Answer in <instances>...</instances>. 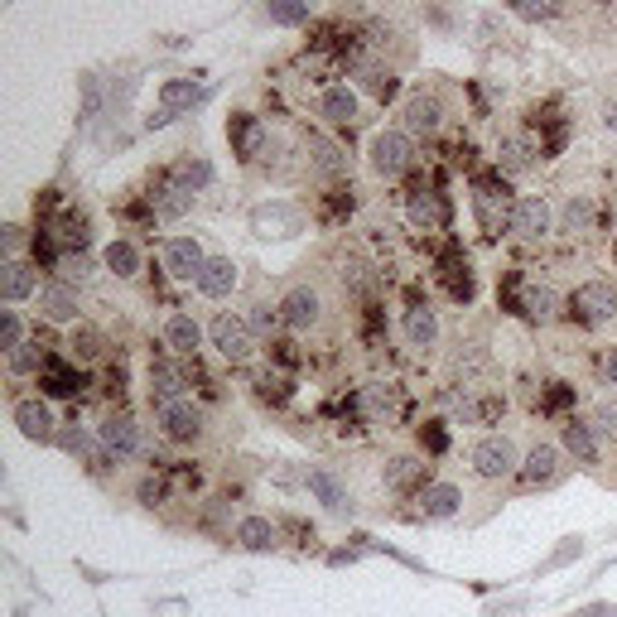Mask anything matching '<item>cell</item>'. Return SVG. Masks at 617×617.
<instances>
[{
	"label": "cell",
	"instance_id": "25",
	"mask_svg": "<svg viewBox=\"0 0 617 617\" xmlns=\"http://www.w3.org/2000/svg\"><path fill=\"white\" fill-rule=\"evenodd\" d=\"M198 97H203V87H198L193 78L164 82V87H160V116H155V126H164V121H169V116H174L179 107H193Z\"/></svg>",
	"mask_w": 617,
	"mask_h": 617
},
{
	"label": "cell",
	"instance_id": "40",
	"mask_svg": "<svg viewBox=\"0 0 617 617\" xmlns=\"http://www.w3.org/2000/svg\"><path fill=\"white\" fill-rule=\"evenodd\" d=\"M107 266L121 275V280H131L135 270H140V251H135L131 242H111L107 246Z\"/></svg>",
	"mask_w": 617,
	"mask_h": 617
},
{
	"label": "cell",
	"instance_id": "44",
	"mask_svg": "<svg viewBox=\"0 0 617 617\" xmlns=\"http://www.w3.org/2000/svg\"><path fill=\"white\" fill-rule=\"evenodd\" d=\"M420 449H425V454H444V449H449V430H444V420L420 425Z\"/></svg>",
	"mask_w": 617,
	"mask_h": 617
},
{
	"label": "cell",
	"instance_id": "4",
	"mask_svg": "<svg viewBox=\"0 0 617 617\" xmlns=\"http://www.w3.org/2000/svg\"><path fill=\"white\" fill-rule=\"evenodd\" d=\"M372 169L381 179H401L405 169L415 164V145H410V135L405 131H376L372 135Z\"/></svg>",
	"mask_w": 617,
	"mask_h": 617
},
{
	"label": "cell",
	"instance_id": "18",
	"mask_svg": "<svg viewBox=\"0 0 617 617\" xmlns=\"http://www.w3.org/2000/svg\"><path fill=\"white\" fill-rule=\"evenodd\" d=\"M39 386H44L49 396H78L87 381H82V372H73V367H68V357H58V352H54V357H44Z\"/></svg>",
	"mask_w": 617,
	"mask_h": 617
},
{
	"label": "cell",
	"instance_id": "39",
	"mask_svg": "<svg viewBox=\"0 0 617 617\" xmlns=\"http://www.w3.org/2000/svg\"><path fill=\"white\" fill-rule=\"evenodd\" d=\"M362 343H367V348H386V309H381V304H367V309H362Z\"/></svg>",
	"mask_w": 617,
	"mask_h": 617
},
{
	"label": "cell",
	"instance_id": "42",
	"mask_svg": "<svg viewBox=\"0 0 617 617\" xmlns=\"http://www.w3.org/2000/svg\"><path fill=\"white\" fill-rule=\"evenodd\" d=\"M569 405H574V386H569V381H550V391L540 396V410H545V415H560Z\"/></svg>",
	"mask_w": 617,
	"mask_h": 617
},
{
	"label": "cell",
	"instance_id": "23",
	"mask_svg": "<svg viewBox=\"0 0 617 617\" xmlns=\"http://www.w3.org/2000/svg\"><path fill=\"white\" fill-rule=\"evenodd\" d=\"M521 478L531 487L555 483V478H560V449H555V444H536V449L526 454V463H521Z\"/></svg>",
	"mask_w": 617,
	"mask_h": 617
},
{
	"label": "cell",
	"instance_id": "48",
	"mask_svg": "<svg viewBox=\"0 0 617 617\" xmlns=\"http://www.w3.org/2000/svg\"><path fill=\"white\" fill-rule=\"evenodd\" d=\"M280 309H270V304H256V314H251V333H275L280 328Z\"/></svg>",
	"mask_w": 617,
	"mask_h": 617
},
{
	"label": "cell",
	"instance_id": "7",
	"mask_svg": "<svg viewBox=\"0 0 617 617\" xmlns=\"http://www.w3.org/2000/svg\"><path fill=\"white\" fill-rule=\"evenodd\" d=\"M405 213L415 227H425V232H439V227H449V198L439 193V188H410V198H405Z\"/></svg>",
	"mask_w": 617,
	"mask_h": 617
},
{
	"label": "cell",
	"instance_id": "17",
	"mask_svg": "<svg viewBox=\"0 0 617 617\" xmlns=\"http://www.w3.org/2000/svg\"><path fill=\"white\" fill-rule=\"evenodd\" d=\"M536 155H540V145L531 140V135H521V131L502 135V145H497V164H502L507 174H526V169L536 164Z\"/></svg>",
	"mask_w": 617,
	"mask_h": 617
},
{
	"label": "cell",
	"instance_id": "47",
	"mask_svg": "<svg viewBox=\"0 0 617 617\" xmlns=\"http://www.w3.org/2000/svg\"><path fill=\"white\" fill-rule=\"evenodd\" d=\"M0 348L5 352H20V319H15V309H5V319H0Z\"/></svg>",
	"mask_w": 617,
	"mask_h": 617
},
{
	"label": "cell",
	"instance_id": "1",
	"mask_svg": "<svg viewBox=\"0 0 617 617\" xmlns=\"http://www.w3.org/2000/svg\"><path fill=\"white\" fill-rule=\"evenodd\" d=\"M516 203H521V198H511V188L502 174H478V179H473V213H478V227H483L487 237H502V227H511Z\"/></svg>",
	"mask_w": 617,
	"mask_h": 617
},
{
	"label": "cell",
	"instance_id": "12",
	"mask_svg": "<svg viewBox=\"0 0 617 617\" xmlns=\"http://www.w3.org/2000/svg\"><path fill=\"white\" fill-rule=\"evenodd\" d=\"M280 319H285V328H314L323 319V299L309 285H299V290L280 299Z\"/></svg>",
	"mask_w": 617,
	"mask_h": 617
},
{
	"label": "cell",
	"instance_id": "38",
	"mask_svg": "<svg viewBox=\"0 0 617 617\" xmlns=\"http://www.w3.org/2000/svg\"><path fill=\"white\" fill-rule=\"evenodd\" d=\"M256 401H266V405L290 401V381H285V372H261L256 376Z\"/></svg>",
	"mask_w": 617,
	"mask_h": 617
},
{
	"label": "cell",
	"instance_id": "51",
	"mask_svg": "<svg viewBox=\"0 0 617 617\" xmlns=\"http://www.w3.org/2000/svg\"><path fill=\"white\" fill-rule=\"evenodd\" d=\"M164 497H169L164 478H145V483H140V502H145V507H160Z\"/></svg>",
	"mask_w": 617,
	"mask_h": 617
},
{
	"label": "cell",
	"instance_id": "3",
	"mask_svg": "<svg viewBox=\"0 0 617 617\" xmlns=\"http://www.w3.org/2000/svg\"><path fill=\"white\" fill-rule=\"evenodd\" d=\"M468 463H473V473L478 478H487V483H502V478H511L516 473V444H511L507 434H487V439H478L473 444V454H468Z\"/></svg>",
	"mask_w": 617,
	"mask_h": 617
},
{
	"label": "cell",
	"instance_id": "13",
	"mask_svg": "<svg viewBox=\"0 0 617 617\" xmlns=\"http://www.w3.org/2000/svg\"><path fill=\"white\" fill-rule=\"evenodd\" d=\"M97 439H102V449L116 458H131L140 449V430H135L131 415H107L102 425H97Z\"/></svg>",
	"mask_w": 617,
	"mask_h": 617
},
{
	"label": "cell",
	"instance_id": "56",
	"mask_svg": "<svg viewBox=\"0 0 617 617\" xmlns=\"http://www.w3.org/2000/svg\"><path fill=\"white\" fill-rule=\"evenodd\" d=\"M603 372H608V381H613V386H617V348L608 352V362H603Z\"/></svg>",
	"mask_w": 617,
	"mask_h": 617
},
{
	"label": "cell",
	"instance_id": "20",
	"mask_svg": "<svg viewBox=\"0 0 617 617\" xmlns=\"http://www.w3.org/2000/svg\"><path fill=\"white\" fill-rule=\"evenodd\" d=\"M198 343H203V328H198V319H193V314H169V323H164V348L179 352V357H193V352H198Z\"/></svg>",
	"mask_w": 617,
	"mask_h": 617
},
{
	"label": "cell",
	"instance_id": "34",
	"mask_svg": "<svg viewBox=\"0 0 617 617\" xmlns=\"http://www.w3.org/2000/svg\"><path fill=\"white\" fill-rule=\"evenodd\" d=\"M237 540H242L246 550H270L280 540V531H275V521H266V516H246L242 526H237Z\"/></svg>",
	"mask_w": 617,
	"mask_h": 617
},
{
	"label": "cell",
	"instance_id": "21",
	"mask_svg": "<svg viewBox=\"0 0 617 617\" xmlns=\"http://www.w3.org/2000/svg\"><path fill=\"white\" fill-rule=\"evenodd\" d=\"M319 116H328V126H338V131H352L357 126V97L348 87H328L319 97Z\"/></svg>",
	"mask_w": 617,
	"mask_h": 617
},
{
	"label": "cell",
	"instance_id": "15",
	"mask_svg": "<svg viewBox=\"0 0 617 617\" xmlns=\"http://www.w3.org/2000/svg\"><path fill=\"white\" fill-rule=\"evenodd\" d=\"M439 121H444V102H439L434 92H415V97L405 102V131L434 135L439 131Z\"/></svg>",
	"mask_w": 617,
	"mask_h": 617
},
{
	"label": "cell",
	"instance_id": "30",
	"mask_svg": "<svg viewBox=\"0 0 617 617\" xmlns=\"http://www.w3.org/2000/svg\"><path fill=\"white\" fill-rule=\"evenodd\" d=\"M564 449L579 458V463H598V434L589 420H569L564 425Z\"/></svg>",
	"mask_w": 617,
	"mask_h": 617
},
{
	"label": "cell",
	"instance_id": "6",
	"mask_svg": "<svg viewBox=\"0 0 617 617\" xmlns=\"http://www.w3.org/2000/svg\"><path fill=\"white\" fill-rule=\"evenodd\" d=\"M208 333H213V348L222 352L227 362H251V352H256V333H251V323H246V319L217 314Z\"/></svg>",
	"mask_w": 617,
	"mask_h": 617
},
{
	"label": "cell",
	"instance_id": "29",
	"mask_svg": "<svg viewBox=\"0 0 617 617\" xmlns=\"http://www.w3.org/2000/svg\"><path fill=\"white\" fill-rule=\"evenodd\" d=\"M29 290H34V266H29V261H15V256H10V261L0 266V295H5L10 304H15V299H25Z\"/></svg>",
	"mask_w": 617,
	"mask_h": 617
},
{
	"label": "cell",
	"instance_id": "8",
	"mask_svg": "<svg viewBox=\"0 0 617 617\" xmlns=\"http://www.w3.org/2000/svg\"><path fill=\"white\" fill-rule=\"evenodd\" d=\"M160 430L164 439H174V444H193L198 434H203V410L193 401H174L160 410Z\"/></svg>",
	"mask_w": 617,
	"mask_h": 617
},
{
	"label": "cell",
	"instance_id": "52",
	"mask_svg": "<svg viewBox=\"0 0 617 617\" xmlns=\"http://www.w3.org/2000/svg\"><path fill=\"white\" fill-rule=\"evenodd\" d=\"M352 213V198H343V193H333L328 203H323V217H348Z\"/></svg>",
	"mask_w": 617,
	"mask_h": 617
},
{
	"label": "cell",
	"instance_id": "32",
	"mask_svg": "<svg viewBox=\"0 0 617 617\" xmlns=\"http://www.w3.org/2000/svg\"><path fill=\"white\" fill-rule=\"evenodd\" d=\"M555 304H560V299H555L550 285H526V290H521V314H526V319L550 323L555 319Z\"/></svg>",
	"mask_w": 617,
	"mask_h": 617
},
{
	"label": "cell",
	"instance_id": "5",
	"mask_svg": "<svg viewBox=\"0 0 617 617\" xmlns=\"http://www.w3.org/2000/svg\"><path fill=\"white\" fill-rule=\"evenodd\" d=\"M357 410H362V420H372V425H396L405 410V396L396 386H386V381H372V386H362L357 391Z\"/></svg>",
	"mask_w": 617,
	"mask_h": 617
},
{
	"label": "cell",
	"instance_id": "41",
	"mask_svg": "<svg viewBox=\"0 0 617 617\" xmlns=\"http://www.w3.org/2000/svg\"><path fill=\"white\" fill-rule=\"evenodd\" d=\"M102 348H107V338H102L97 328H78V333H73V357H78V362H97Z\"/></svg>",
	"mask_w": 617,
	"mask_h": 617
},
{
	"label": "cell",
	"instance_id": "45",
	"mask_svg": "<svg viewBox=\"0 0 617 617\" xmlns=\"http://www.w3.org/2000/svg\"><path fill=\"white\" fill-rule=\"evenodd\" d=\"M58 275H63V285H82V280L92 275V261H87L82 251H73V256H63V266H58Z\"/></svg>",
	"mask_w": 617,
	"mask_h": 617
},
{
	"label": "cell",
	"instance_id": "55",
	"mask_svg": "<svg viewBox=\"0 0 617 617\" xmlns=\"http://www.w3.org/2000/svg\"><path fill=\"white\" fill-rule=\"evenodd\" d=\"M5 251H20V227H5Z\"/></svg>",
	"mask_w": 617,
	"mask_h": 617
},
{
	"label": "cell",
	"instance_id": "19",
	"mask_svg": "<svg viewBox=\"0 0 617 617\" xmlns=\"http://www.w3.org/2000/svg\"><path fill=\"white\" fill-rule=\"evenodd\" d=\"M439 280L449 285V295L454 299H473V270H468V256H458V246H449L444 256H439Z\"/></svg>",
	"mask_w": 617,
	"mask_h": 617
},
{
	"label": "cell",
	"instance_id": "28",
	"mask_svg": "<svg viewBox=\"0 0 617 617\" xmlns=\"http://www.w3.org/2000/svg\"><path fill=\"white\" fill-rule=\"evenodd\" d=\"M39 309H44L49 323H78V295H73V285H49L39 295Z\"/></svg>",
	"mask_w": 617,
	"mask_h": 617
},
{
	"label": "cell",
	"instance_id": "43",
	"mask_svg": "<svg viewBox=\"0 0 617 617\" xmlns=\"http://www.w3.org/2000/svg\"><path fill=\"white\" fill-rule=\"evenodd\" d=\"M564 227H569V232H589L593 227V203L589 198H569V208H564Z\"/></svg>",
	"mask_w": 617,
	"mask_h": 617
},
{
	"label": "cell",
	"instance_id": "9",
	"mask_svg": "<svg viewBox=\"0 0 617 617\" xmlns=\"http://www.w3.org/2000/svg\"><path fill=\"white\" fill-rule=\"evenodd\" d=\"M208 266V256H203V246L193 242V237H174V242H164V270L174 275V280H198Z\"/></svg>",
	"mask_w": 617,
	"mask_h": 617
},
{
	"label": "cell",
	"instance_id": "22",
	"mask_svg": "<svg viewBox=\"0 0 617 617\" xmlns=\"http://www.w3.org/2000/svg\"><path fill=\"white\" fill-rule=\"evenodd\" d=\"M15 425H20V434H25V439H39V444H44V439H54V415H49V405L44 401H20L15 405Z\"/></svg>",
	"mask_w": 617,
	"mask_h": 617
},
{
	"label": "cell",
	"instance_id": "16",
	"mask_svg": "<svg viewBox=\"0 0 617 617\" xmlns=\"http://www.w3.org/2000/svg\"><path fill=\"white\" fill-rule=\"evenodd\" d=\"M511 232L526 237V242H540L550 232V203L545 198H521L516 203V217H511Z\"/></svg>",
	"mask_w": 617,
	"mask_h": 617
},
{
	"label": "cell",
	"instance_id": "37",
	"mask_svg": "<svg viewBox=\"0 0 617 617\" xmlns=\"http://www.w3.org/2000/svg\"><path fill=\"white\" fill-rule=\"evenodd\" d=\"M309 150H314V164H319L323 174H333V179L348 174V155H343L338 145H328L323 135H309Z\"/></svg>",
	"mask_w": 617,
	"mask_h": 617
},
{
	"label": "cell",
	"instance_id": "33",
	"mask_svg": "<svg viewBox=\"0 0 617 617\" xmlns=\"http://www.w3.org/2000/svg\"><path fill=\"white\" fill-rule=\"evenodd\" d=\"M357 78H362V87L372 92L376 102H391V97L401 92L396 73H391V68H376V63H357Z\"/></svg>",
	"mask_w": 617,
	"mask_h": 617
},
{
	"label": "cell",
	"instance_id": "54",
	"mask_svg": "<svg viewBox=\"0 0 617 617\" xmlns=\"http://www.w3.org/2000/svg\"><path fill=\"white\" fill-rule=\"evenodd\" d=\"M270 15H275V20H285V25H295V20H304V10H299V5H275Z\"/></svg>",
	"mask_w": 617,
	"mask_h": 617
},
{
	"label": "cell",
	"instance_id": "27",
	"mask_svg": "<svg viewBox=\"0 0 617 617\" xmlns=\"http://www.w3.org/2000/svg\"><path fill=\"white\" fill-rule=\"evenodd\" d=\"M405 338H410V348H434L439 319H434L430 304H410V309H405Z\"/></svg>",
	"mask_w": 617,
	"mask_h": 617
},
{
	"label": "cell",
	"instance_id": "31",
	"mask_svg": "<svg viewBox=\"0 0 617 617\" xmlns=\"http://www.w3.org/2000/svg\"><path fill=\"white\" fill-rule=\"evenodd\" d=\"M232 285H237V266H232V261H222V256H217V261H208V266H203V275H198V290H203V295H213V299L232 295Z\"/></svg>",
	"mask_w": 617,
	"mask_h": 617
},
{
	"label": "cell",
	"instance_id": "36",
	"mask_svg": "<svg viewBox=\"0 0 617 617\" xmlns=\"http://www.w3.org/2000/svg\"><path fill=\"white\" fill-rule=\"evenodd\" d=\"M208 179H213V169H208L203 160H179L174 169H169V184H174V188H184V193L203 188Z\"/></svg>",
	"mask_w": 617,
	"mask_h": 617
},
{
	"label": "cell",
	"instance_id": "24",
	"mask_svg": "<svg viewBox=\"0 0 617 617\" xmlns=\"http://www.w3.org/2000/svg\"><path fill=\"white\" fill-rule=\"evenodd\" d=\"M386 487L391 492H420L425 487V458H415V454L391 458L386 463Z\"/></svg>",
	"mask_w": 617,
	"mask_h": 617
},
{
	"label": "cell",
	"instance_id": "50",
	"mask_svg": "<svg viewBox=\"0 0 617 617\" xmlns=\"http://www.w3.org/2000/svg\"><path fill=\"white\" fill-rule=\"evenodd\" d=\"M270 357H275V367H285V372H290V367H299V348L295 343H290V338H280V343H270Z\"/></svg>",
	"mask_w": 617,
	"mask_h": 617
},
{
	"label": "cell",
	"instance_id": "49",
	"mask_svg": "<svg viewBox=\"0 0 617 617\" xmlns=\"http://www.w3.org/2000/svg\"><path fill=\"white\" fill-rule=\"evenodd\" d=\"M58 439H63V449H68V454H87V458H97V463H102V454L92 449V439H87V434H78V430H63V434H58Z\"/></svg>",
	"mask_w": 617,
	"mask_h": 617
},
{
	"label": "cell",
	"instance_id": "26",
	"mask_svg": "<svg viewBox=\"0 0 617 617\" xmlns=\"http://www.w3.org/2000/svg\"><path fill=\"white\" fill-rule=\"evenodd\" d=\"M415 502H420L425 516H454V511L463 507V492L449 487V483H425L420 492H415Z\"/></svg>",
	"mask_w": 617,
	"mask_h": 617
},
{
	"label": "cell",
	"instance_id": "10",
	"mask_svg": "<svg viewBox=\"0 0 617 617\" xmlns=\"http://www.w3.org/2000/svg\"><path fill=\"white\" fill-rule=\"evenodd\" d=\"M44 232L63 246V256H73V251H82V246L92 242V222H87V213H78V208H63L54 222H44Z\"/></svg>",
	"mask_w": 617,
	"mask_h": 617
},
{
	"label": "cell",
	"instance_id": "2",
	"mask_svg": "<svg viewBox=\"0 0 617 617\" xmlns=\"http://www.w3.org/2000/svg\"><path fill=\"white\" fill-rule=\"evenodd\" d=\"M569 319L579 328H608L617 319V290L603 285V280H589L569 295Z\"/></svg>",
	"mask_w": 617,
	"mask_h": 617
},
{
	"label": "cell",
	"instance_id": "14",
	"mask_svg": "<svg viewBox=\"0 0 617 617\" xmlns=\"http://www.w3.org/2000/svg\"><path fill=\"white\" fill-rule=\"evenodd\" d=\"M184 386H188V372H179L174 362H150V401L160 405V410L184 401Z\"/></svg>",
	"mask_w": 617,
	"mask_h": 617
},
{
	"label": "cell",
	"instance_id": "35",
	"mask_svg": "<svg viewBox=\"0 0 617 617\" xmlns=\"http://www.w3.org/2000/svg\"><path fill=\"white\" fill-rule=\"evenodd\" d=\"M309 492L319 497L323 507H333V511H343V507H348V487L338 483L333 473H323V468H314V473H309Z\"/></svg>",
	"mask_w": 617,
	"mask_h": 617
},
{
	"label": "cell",
	"instance_id": "53",
	"mask_svg": "<svg viewBox=\"0 0 617 617\" xmlns=\"http://www.w3.org/2000/svg\"><path fill=\"white\" fill-rule=\"evenodd\" d=\"M54 208H58V188H44V193L34 198V213H39V217H49Z\"/></svg>",
	"mask_w": 617,
	"mask_h": 617
},
{
	"label": "cell",
	"instance_id": "11",
	"mask_svg": "<svg viewBox=\"0 0 617 617\" xmlns=\"http://www.w3.org/2000/svg\"><path fill=\"white\" fill-rule=\"evenodd\" d=\"M227 140H232V150H237L242 160H256V155L266 150V126H261V116L237 111V116L227 121Z\"/></svg>",
	"mask_w": 617,
	"mask_h": 617
},
{
	"label": "cell",
	"instance_id": "46",
	"mask_svg": "<svg viewBox=\"0 0 617 617\" xmlns=\"http://www.w3.org/2000/svg\"><path fill=\"white\" fill-rule=\"evenodd\" d=\"M10 372H44V352H39V343H25L20 352H10Z\"/></svg>",
	"mask_w": 617,
	"mask_h": 617
}]
</instances>
